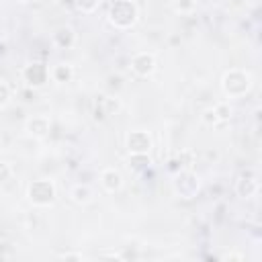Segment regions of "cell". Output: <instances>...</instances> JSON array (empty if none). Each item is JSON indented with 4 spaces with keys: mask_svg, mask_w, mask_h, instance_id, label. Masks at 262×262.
Segmentation results:
<instances>
[{
    "mask_svg": "<svg viewBox=\"0 0 262 262\" xmlns=\"http://www.w3.org/2000/svg\"><path fill=\"white\" fill-rule=\"evenodd\" d=\"M235 192H237V196H242V199H252V196H256V192H258V180L254 178V176H239V180L235 182Z\"/></svg>",
    "mask_w": 262,
    "mask_h": 262,
    "instance_id": "cell-11",
    "label": "cell"
},
{
    "mask_svg": "<svg viewBox=\"0 0 262 262\" xmlns=\"http://www.w3.org/2000/svg\"><path fill=\"white\" fill-rule=\"evenodd\" d=\"M27 199L35 205V207H51L57 199V188L55 182L49 178H39L33 180L27 186Z\"/></svg>",
    "mask_w": 262,
    "mask_h": 262,
    "instance_id": "cell-3",
    "label": "cell"
},
{
    "mask_svg": "<svg viewBox=\"0 0 262 262\" xmlns=\"http://www.w3.org/2000/svg\"><path fill=\"white\" fill-rule=\"evenodd\" d=\"M23 2H35V0H23Z\"/></svg>",
    "mask_w": 262,
    "mask_h": 262,
    "instance_id": "cell-23",
    "label": "cell"
},
{
    "mask_svg": "<svg viewBox=\"0 0 262 262\" xmlns=\"http://www.w3.org/2000/svg\"><path fill=\"white\" fill-rule=\"evenodd\" d=\"M74 41H76V33H74L72 27H59V29L53 33V43H55L57 47H61V49L72 47Z\"/></svg>",
    "mask_w": 262,
    "mask_h": 262,
    "instance_id": "cell-13",
    "label": "cell"
},
{
    "mask_svg": "<svg viewBox=\"0 0 262 262\" xmlns=\"http://www.w3.org/2000/svg\"><path fill=\"white\" fill-rule=\"evenodd\" d=\"M252 88V76L244 70H227L221 78V90L225 96L229 98H239V96H246L248 90Z\"/></svg>",
    "mask_w": 262,
    "mask_h": 262,
    "instance_id": "cell-2",
    "label": "cell"
},
{
    "mask_svg": "<svg viewBox=\"0 0 262 262\" xmlns=\"http://www.w3.org/2000/svg\"><path fill=\"white\" fill-rule=\"evenodd\" d=\"M61 258H74V260H80L82 256H80V254H61Z\"/></svg>",
    "mask_w": 262,
    "mask_h": 262,
    "instance_id": "cell-22",
    "label": "cell"
},
{
    "mask_svg": "<svg viewBox=\"0 0 262 262\" xmlns=\"http://www.w3.org/2000/svg\"><path fill=\"white\" fill-rule=\"evenodd\" d=\"M131 72L137 78H149L156 72V57L147 51H139L131 57Z\"/></svg>",
    "mask_w": 262,
    "mask_h": 262,
    "instance_id": "cell-7",
    "label": "cell"
},
{
    "mask_svg": "<svg viewBox=\"0 0 262 262\" xmlns=\"http://www.w3.org/2000/svg\"><path fill=\"white\" fill-rule=\"evenodd\" d=\"M70 196H72V201L76 205H88L94 199V192H92V188L88 184H76V186H72Z\"/></svg>",
    "mask_w": 262,
    "mask_h": 262,
    "instance_id": "cell-14",
    "label": "cell"
},
{
    "mask_svg": "<svg viewBox=\"0 0 262 262\" xmlns=\"http://www.w3.org/2000/svg\"><path fill=\"white\" fill-rule=\"evenodd\" d=\"M201 121H203L205 125H209V127H217V125H219V121H217V117H215L213 106H209V108H205V111H203Z\"/></svg>",
    "mask_w": 262,
    "mask_h": 262,
    "instance_id": "cell-18",
    "label": "cell"
},
{
    "mask_svg": "<svg viewBox=\"0 0 262 262\" xmlns=\"http://www.w3.org/2000/svg\"><path fill=\"white\" fill-rule=\"evenodd\" d=\"M125 147L129 154H149L154 147V139L143 129H133L125 137Z\"/></svg>",
    "mask_w": 262,
    "mask_h": 262,
    "instance_id": "cell-6",
    "label": "cell"
},
{
    "mask_svg": "<svg viewBox=\"0 0 262 262\" xmlns=\"http://www.w3.org/2000/svg\"><path fill=\"white\" fill-rule=\"evenodd\" d=\"M23 76V82L31 88H43L47 82H49V68L41 61H31L23 68L20 72Z\"/></svg>",
    "mask_w": 262,
    "mask_h": 262,
    "instance_id": "cell-5",
    "label": "cell"
},
{
    "mask_svg": "<svg viewBox=\"0 0 262 262\" xmlns=\"http://www.w3.org/2000/svg\"><path fill=\"white\" fill-rule=\"evenodd\" d=\"M25 131H27L31 137H35V139H43V137H47L49 131H51V119L45 117V115H33L31 119H27Z\"/></svg>",
    "mask_w": 262,
    "mask_h": 262,
    "instance_id": "cell-8",
    "label": "cell"
},
{
    "mask_svg": "<svg viewBox=\"0 0 262 262\" xmlns=\"http://www.w3.org/2000/svg\"><path fill=\"white\" fill-rule=\"evenodd\" d=\"M213 111H215V117H217L219 125L221 123H227L231 119V106H229V102H217V104H213Z\"/></svg>",
    "mask_w": 262,
    "mask_h": 262,
    "instance_id": "cell-16",
    "label": "cell"
},
{
    "mask_svg": "<svg viewBox=\"0 0 262 262\" xmlns=\"http://www.w3.org/2000/svg\"><path fill=\"white\" fill-rule=\"evenodd\" d=\"M72 2L80 12H94L96 6L100 4V0H72Z\"/></svg>",
    "mask_w": 262,
    "mask_h": 262,
    "instance_id": "cell-17",
    "label": "cell"
},
{
    "mask_svg": "<svg viewBox=\"0 0 262 262\" xmlns=\"http://www.w3.org/2000/svg\"><path fill=\"white\" fill-rule=\"evenodd\" d=\"M49 78L57 84H68L72 82L74 78V68L70 63H55L51 70H49Z\"/></svg>",
    "mask_w": 262,
    "mask_h": 262,
    "instance_id": "cell-12",
    "label": "cell"
},
{
    "mask_svg": "<svg viewBox=\"0 0 262 262\" xmlns=\"http://www.w3.org/2000/svg\"><path fill=\"white\" fill-rule=\"evenodd\" d=\"M10 178H12V168H10V164L0 162V184L8 182Z\"/></svg>",
    "mask_w": 262,
    "mask_h": 262,
    "instance_id": "cell-20",
    "label": "cell"
},
{
    "mask_svg": "<svg viewBox=\"0 0 262 262\" xmlns=\"http://www.w3.org/2000/svg\"><path fill=\"white\" fill-rule=\"evenodd\" d=\"M137 16L139 10L131 0H115L106 12V18L115 29H131L137 23Z\"/></svg>",
    "mask_w": 262,
    "mask_h": 262,
    "instance_id": "cell-1",
    "label": "cell"
},
{
    "mask_svg": "<svg viewBox=\"0 0 262 262\" xmlns=\"http://www.w3.org/2000/svg\"><path fill=\"white\" fill-rule=\"evenodd\" d=\"M100 184H102V188L106 192L115 194V192H119L123 188V174L119 170H115V168H104L100 172Z\"/></svg>",
    "mask_w": 262,
    "mask_h": 262,
    "instance_id": "cell-10",
    "label": "cell"
},
{
    "mask_svg": "<svg viewBox=\"0 0 262 262\" xmlns=\"http://www.w3.org/2000/svg\"><path fill=\"white\" fill-rule=\"evenodd\" d=\"M10 96H12L10 86H8L6 82H2V80H0V108H4V106L10 102Z\"/></svg>",
    "mask_w": 262,
    "mask_h": 262,
    "instance_id": "cell-19",
    "label": "cell"
},
{
    "mask_svg": "<svg viewBox=\"0 0 262 262\" xmlns=\"http://www.w3.org/2000/svg\"><path fill=\"white\" fill-rule=\"evenodd\" d=\"M223 260H244V256L242 254H235V252H231V254H225V256H221Z\"/></svg>",
    "mask_w": 262,
    "mask_h": 262,
    "instance_id": "cell-21",
    "label": "cell"
},
{
    "mask_svg": "<svg viewBox=\"0 0 262 262\" xmlns=\"http://www.w3.org/2000/svg\"><path fill=\"white\" fill-rule=\"evenodd\" d=\"M129 166L139 172V170H145L149 166V156L147 154H129Z\"/></svg>",
    "mask_w": 262,
    "mask_h": 262,
    "instance_id": "cell-15",
    "label": "cell"
},
{
    "mask_svg": "<svg viewBox=\"0 0 262 262\" xmlns=\"http://www.w3.org/2000/svg\"><path fill=\"white\" fill-rule=\"evenodd\" d=\"M172 188L180 199H194L201 190V178L196 172H192L190 168L180 170L174 180H172Z\"/></svg>",
    "mask_w": 262,
    "mask_h": 262,
    "instance_id": "cell-4",
    "label": "cell"
},
{
    "mask_svg": "<svg viewBox=\"0 0 262 262\" xmlns=\"http://www.w3.org/2000/svg\"><path fill=\"white\" fill-rule=\"evenodd\" d=\"M117 108H119L117 98L106 96V94H98V96H96V100H94V119L102 121V119H106V117L115 115V111H117Z\"/></svg>",
    "mask_w": 262,
    "mask_h": 262,
    "instance_id": "cell-9",
    "label": "cell"
}]
</instances>
